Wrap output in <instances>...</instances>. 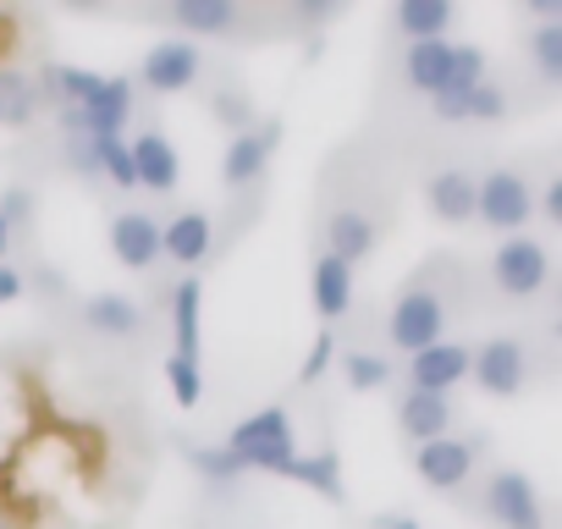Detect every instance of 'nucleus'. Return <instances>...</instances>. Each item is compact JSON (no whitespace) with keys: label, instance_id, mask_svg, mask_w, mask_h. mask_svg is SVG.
I'll list each match as a JSON object with an SVG mask.
<instances>
[{"label":"nucleus","instance_id":"obj_9","mask_svg":"<svg viewBox=\"0 0 562 529\" xmlns=\"http://www.w3.org/2000/svg\"><path fill=\"white\" fill-rule=\"evenodd\" d=\"M127 155H133V177H138V188H149V193H171V188L182 182V155H177V144H171L166 133H138V138L127 144Z\"/></svg>","mask_w":562,"mask_h":529},{"label":"nucleus","instance_id":"obj_12","mask_svg":"<svg viewBox=\"0 0 562 529\" xmlns=\"http://www.w3.org/2000/svg\"><path fill=\"white\" fill-rule=\"evenodd\" d=\"M111 254L127 264V271H149L160 259V221L144 210H122L111 221Z\"/></svg>","mask_w":562,"mask_h":529},{"label":"nucleus","instance_id":"obj_5","mask_svg":"<svg viewBox=\"0 0 562 529\" xmlns=\"http://www.w3.org/2000/svg\"><path fill=\"white\" fill-rule=\"evenodd\" d=\"M469 370H474V386L491 392V397H518L524 381H529V348L518 337H491L480 353H469Z\"/></svg>","mask_w":562,"mask_h":529},{"label":"nucleus","instance_id":"obj_24","mask_svg":"<svg viewBox=\"0 0 562 529\" xmlns=\"http://www.w3.org/2000/svg\"><path fill=\"white\" fill-rule=\"evenodd\" d=\"M281 480H299V485H310V491H321L326 502H342L348 496V485H342V463H337V452L331 447H321V452H299L288 469H281Z\"/></svg>","mask_w":562,"mask_h":529},{"label":"nucleus","instance_id":"obj_29","mask_svg":"<svg viewBox=\"0 0 562 529\" xmlns=\"http://www.w3.org/2000/svg\"><path fill=\"white\" fill-rule=\"evenodd\" d=\"M529 56H535V67H540V78H562V23H540L535 34H529Z\"/></svg>","mask_w":562,"mask_h":529},{"label":"nucleus","instance_id":"obj_18","mask_svg":"<svg viewBox=\"0 0 562 529\" xmlns=\"http://www.w3.org/2000/svg\"><path fill=\"white\" fill-rule=\"evenodd\" d=\"M425 199H430V210H436L447 226L474 221V171H463V166L436 171V177L425 182Z\"/></svg>","mask_w":562,"mask_h":529},{"label":"nucleus","instance_id":"obj_3","mask_svg":"<svg viewBox=\"0 0 562 529\" xmlns=\"http://www.w3.org/2000/svg\"><path fill=\"white\" fill-rule=\"evenodd\" d=\"M441 331H447V304H441V293H430V288H408V293L392 304V315H386V337H392V348H403L408 359L425 353V348H436Z\"/></svg>","mask_w":562,"mask_h":529},{"label":"nucleus","instance_id":"obj_36","mask_svg":"<svg viewBox=\"0 0 562 529\" xmlns=\"http://www.w3.org/2000/svg\"><path fill=\"white\" fill-rule=\"evenodd\" d=\"M540 210H546V221H562V177H551V182H546Z\"/></svg>","mask_w":562,"mask_h":529},{"label":"nucleus","instance_id":"obj_10","mask_svg":"<svg viewBox=\"0 0 562 529\" xmlns=\"http://www.w3.org/2000/svg\"><path fill=\"white\" fill-rule=\"evenodd\" d=\"M414 469H419V480L430 491H458L469 480V469H474V447L458 441V436L425 441V447H414Z\"/></svg>","mask_w":562,"mask_h":529},{"label":"nucleus","instance_id":"obj_17","mask_svg":"<svg viewBox=\"0 0 562 529\" xmlns=\"http://www.w3.org/2000/svg\"><path fill=\"white\" fill-rule=\"evenodd\" d=\"M78 116H83V127H89L94 138H122V127H127V116H133V83H127V78H105L100 94H94Z\"/></svg>","mask_w":562,"mask_h":529},{"label":"nucleus","instance_id":"obj_23","mask_svg":"<svg viewBox=\"0 0 562 529\" xmlns=\"http://www.w3.org/2000/svg\"><path fill=\"white\" fill-rule=\"evenodd\" d=\"M315 309H321L326 326L353 309V271H348L342 259H331V254L315 259Z\"/></svg>","mask_w":562,"mask_h":529},{"label":"nucleus","instance_id":"obj_2","mask_svg":"<svg viewBox=\"0 0 562 529\" xmlns=\"http://www.w3.org/2000/svg\"><path fill=\"white\" fill-rule=\"evenodd\" d=\"M474 215H480L491 232H507V237L524 232L529 215H535V188H529V177L513 171V166L485 171V177L474 182Z\"/></svg>","mask_w":562,"mask_h":529},{"label":"nucleus","instance_id":"obj_33","mask_svg":"<svg viewBox=\"0 0 562 529\" xmlns=\"http://www.w3.org/2000/svg\"><path fill=\"white\" fill-rule=\"evenodd\" d=\"M331 359H337V337H331V331H321V337H315V348H310V359H304V370H299V381H304V386H315V381L331 370Z\"/></svg>","mask_w":562,"mask_h":529},{"label":"nucleus","instance_id":"obj_27","mask_svg":"<svg viewBox=\"0 0 562 529\" xmlns=\"http://www.w3.org/2000/svg\"><path fill=\"white\" fill-rule=\"evenodd\" d=\"M188 463H193V469H199V474H204L215 491H232V485L243 480V463H237L226 447H188Z\"/></svg>","mask_w":562,"mask_h":529},{"label":"nucleus","instance_id":"obj_14","mask_svg":"<svg viewBox=\"0 0 562 529\" xmlns=\"http://www.w3.org/2000/svg\"><path fill=\"white\" fill-rule=\"evenodd\" d=\"M403 78H408V89L425 94V100L447 94V78H452V40H419V45H408Z\"/></svg>","mask_w":562,"mask_h":529},{"label":"nucleus","instance_id":"obj_35","mask_svg":"<svg viewBox=\"0 0 562 529\" xmlns=\"http://www.w3.org/2000/svg\"><path fill=\"white\" fill-rule=\"evenodd\" d=\"M0 215H7V226H23V221L34 215V199H29L23 188H12L7 199H0Z\"/></svg>","mask_w":562,"mask_h":529},{"label":"nucleus","instance_id":"obj_15","mask_svg":"<svg viewBox=\"0 0 562 529\" xmlns=\"http://www.w3.org/2000/svg\"><path fill=\"white\" fill-rule=\"evenodd\" d=\"M430 111H436L441 122H502V116H507V94H502V83L485 78V83H474V89L436 94Z\"/></svg>","mask_w":562,"mask_h":529},{"label":"nucleus","instance_id":"obj_32","mask_svg":"<svg viewBox=\"0 0 562 529\" xmlns=\"http://www.w3.org/2000/svg\"><path fill=\"white\" fill-rule=\"evenodd\" d=\"M100 171H105V182H116V188H138V177H133V155H127L122 138H100Z\"/></svg>","mask_w":562,"mask_h":529},{"label":"nucleus","instance_id":"obj_40","mask_svg":"<svg viewBox=\"0 0 562 529\" xmlns=\"http://www.w3.org/2000/svg\"><path fill=\"white\" fill-rule=\"evenodd\" d=\"M381 529H419L414 518H392V524H381Z\"/></svg>","mask_w":562,"mask_h":529},{"label":"nucleus","instance_id":"obj_6","mask_svg":"<svg viewBox=\"0 0 562 529\" xmlns=\"http://www.w3.org/2000/svg\"><path fill=\"white\" fill-rule=\"evenodd\" d=\"M485 507L502 529H546V507L535 496V480L518 469H496L485 485Z\"/></svg>","mask_w":562,"mask_h":529},{"label":"nucleus","instance_id":"obj_20","mask_svg":"<svg viewBox=\"0 0 562 529\" xmlns=\"http://www.w3.org/2000/svg\"><path fill=\"white\" fill-rule=\"evenodd\" d=\"M199 309H204V288L188 277L171 293V359L199 364Z\"/></svg>","mask_w":562,"mask_h":529},{"label":"nucleus","instance_id":"obj_39","mask_svg":"<svg viewBox=\"0 0 562 529\" xmlns=\"http://www.w3.org/2000/svg\"><path fill=\"white\" fill-rule=\"evenodd\" d=\"M7 248H12V226H7V215H0V259H7Z\"/></svg>","mask_w":562,"mask_h":529},{"label":"nucleus","instance_id":"obj_31","mask_svg":"<svg viewBox=\"0 0 562 529\" xmlns=\"http://www.w3.org/2000/svg\"><path fill=\"white\" fill-rule=\"evenodd\" d=\"M166 386H171V397H177L182 408H193V403L204 397V375H199V364H188V359H166Z\"/></svg>","mask_w":562,"mask_h":529},{"label":"nucleus","instance_id":"obj_30","mask_svg":"<svg viewBox=\"0 0 562 529\" xmlns=\"http://www.w3.org/2000/svg\"><path fill=\"white\" fill-rule=\"evenodd\" d=\"M474 83H485V50H480V45H452V78H447V94L474 89Z\"/></svg>","mask_w":562,"mask_h":529},{"label":"nucleus","instance_id":"obj_25","mask_svg":"<svg viewBox=\"0 0 562 529\" xmlns=\"http://www.w3.org/2000/svg\"><path fill=\"white\" fill-rule=\"evenodd\" d=\"M447 29H452V0H403V7H397V34L408 45L447 40Z\"/></svg>","mask_w":562,"mask_h":529},{"label":"nucleus","instance_id":"obj_26","mask_svg":"<svg viewBox=\"0 0 562 529\" xmlns=\"http://www.w3.org/2000/svg\"><path fill=\"white\" fill-rule=\"evenodd\" d=\"M40 116V83L18 67H0V127H29Z\"/></svg>","mask_w":562,"mask_h":529},{"label":"nucleus","instance_id":"obj_34","mask_svg":"<svg viewBox=\"0 0 562 529\" xmlns=\"http://www.w3.org/2000/svg\"><path fill=\"white\" fill-rule=\"evenodd\" d=\"M215 116H221V122L232 127V138L254 127V105H248L243 94H221V100H215Z\"/></svg>","mask_w":562,"mask_h":529},{"label":"nucleus","instance_id":"obj_8","mask_svg":"<svg viewBox=\"0 0 562 529\" xmlns=\"http://www.w3.org/2000/svg\"><path fill=\"white\" fill-rule=\"evenodd\" d=\"M276 144H281V122H276V116L259 122V127H248V133H237V138L226 144V160H221L226 188H248V182H259L265 166H270V155H276Z\"/></svg>","mask_w":562,"mask_h":529},{"label":"nucleus","instance_id":"obj_41","mask_svg":"<svg viewBox=\"0 0 562 529\" xmlns=\"http://www.w3.org/2000/svg\"><path fill=\"white\" fill-rule=\"evenodd\" d=\"M0 529H12V524H0Z\"/></svg>","mask_w":562,"mask_h":529},{"label":"nucleus","instance_id":"obj_4","mask_svg":"<svg viewBox=\"0 0 562 529\" xmlns=\"http://www.w3.org/2000/svg\"><path fill=\"white\" fill-rule=\"evenodd\" d=\"M491 277H496V288H502L507 299H535V293L546 288V277H551V254H546L535 237L513 232V237H502L496 254H491Z\"/></svg>","mask_w":562,"mask_h":529},{"label":"nucleus","instance_id":"obj_7","mask_svg":"<svg viewBox=\"0 0 562 529\" xmlns=\"http://www.w3.org/2000/svg\"><path fill=\"white\" fill-rule=\"evenodd\" d=\"M199 67H204V61H199V45H193V40H160V45L144 50L138 78H144V89H155V94H182V89H193Z\"/></svg>","mask_w":562,"mask_h":529},{"label":"nucleus","instance_id":"obj_37","mask_svg":"<svg viewBox=\"0 0 562 529\" xmlns=\"http://www.w3.org/2000/svg\"><path fill=\"white\" fill-rule=\"evenodd\" d=\"M18 293H23V277L12 271V264H0V304H12Z\"/></svg>","mask_w":562,"mask_h":529},{"label":"nucleus","instance_id":"obj_38","mask_svg":"<svg viewBox=\"0 0 562 529\" xmlns=\"http://www.w3.org/2000/svg\"><path fill=\"white\" fill-rule=\"evenodd\" d=\"M535 12L540 23H562V0H535Z\"/></svg>","mask_w":562,"mask_h":529},{"label":"nucleus","instance_id":"obj_21","mask_svg":"<svg viewBox=\"0 0 562 529\" xmlns=\"http://www.w3.org/2000/svg\"><path fill=\"white\" fill-rule=\"evenodd\" d=\"M160 254H171L177 264H199L210 254V215L204 210H182L160 226Z\"/></svg>","mask_w":562,"mask_h":529},{"label":"nucleus","instance_id":"obj_11","mask_svg":"<svg viewBox=\"0 0 562 529\" xmlns=\"http://www.w3.org/2000/svg\"><path fill=\"white\" fill-rule=\"evenodd\" d=\"M469 353H474V348H463V342H436V348L414 353V359H408V386L447 397V392L469 375Z\"/></svg>","mask_w":562,"mask_h":529},{"label":"nucleus","instance_id":"obj_13","mask_svg":"<svg viewBox=\"0 0 562 529\" xmlns=\"http://www.w3.org/2000/svg\"><path fill=\"white\" fill-rule=\"evenodd\" d=\"M397 425H403V436L414 441V447H425V441H441L447 436V425H452V397H441V392H403L397 397Z\"/></svg>","mask_w":562,"mask_h":529},{"label":"nucleus","instance_id":"obj_28","mask_svg":"<svg viewBox=\"0 0 562 529\" xmlns=\"http://www.w3.org/2000/svg\"><path fill=\"white\" fill-rule=\"evenodd\" d=\"M337 359H342V375H348L353 392H375V386L392 381V364H386L381 353H359V348H348V353H337Z\"/></svg>","mask_w":562,"mask_h":529},{"label":"nucleus","instance_id":"obj_16","mask_svg":"<svg viewBox=\"0 0 562 529\" xmlns=\"http://www.w3.org/2000/svg\"><path fill=\"white\" fill-rule=\"evenodd\" d=\"M326 254L342 259L348 271H353L359 259L375 254V221H370L364 210H337V215L326 221Z\"/></svg>","mask_w":562,"mask_h":529},{"label":"nucleus","instance_id":"obj_1","mask_svg":"<svg viewBox=\"0 0 562 529\" xmlns=\"http://www.w3.org/2000/svg\"><path fill=\"white\" fill-rule=\"evenodd\" d=\"M221 447L243 463V474H248V469H254V474H281V469L299 458V436H293L288 408H259V414L237 419Z\"/></svg>","mask_w":562,"mask_h":529},{"label":"nucleus","instance_id":"obj_22","mask_svg":"<svg viewBox=\"0 0 562 529\" xmlns=\"http://www.w3.org/2000/svg\"><path fill=\"white\" fill-rule=\"evenodd\" d=\"M83 326H94L100 337H138L144 309L127 293H94V299H83Z\"/></svg>","mask_w":562,"mask_h":529},{"label":"nucleus","instance_id":"obj_19","mask_svg":"<svg viewBox=\"0 0 562 529\" xmlns=\"http://www.w3.org/2000/svg\"><path fill=\"white\" fill-rule=\"evenodd\" d=\"M171 23L182 34H193V40H215V34H232L243 23V7L237 0H177Z\"/></svg>","mask_w":562,"mask_h":529}]
</instances>
